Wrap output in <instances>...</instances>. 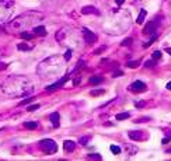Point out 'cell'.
Returning a JSON list of instances; mask_svg holds the SVG:
<instances>
[{"mask_svg": "<svg viewBox=\"0 0 171 161\" xmlns=\"http://www.w3.org/2000/svg\"><path fill=\"white\" fill-rule=\"evenodd\" d=\"M168 153H171V148H168Z\"/></svg>", "mask_w": 171, "mask_h": 161, "instance_id": "b9f144b4", "label": "cell"}, {"mask_svg": "<svg viewBox=\"0 0 171 161\" xmlns=\"http://www.w3.org/2000/svg\"><path fill=\"white\" fill-rule=\"evenodd\" d=\"M82 13L83 14H98V10L95 7H93V6H84L82 9Z\"/></svg>", "mask_w": 171, "mask_h": 161, "instance_id": "9c48e42d", "label": "cell"}, {"mask_svg": "<svg viewBox=\"0 0 171 161\" xmlns=\"http://www.w3.org/2000/svg\"><path fill=\"white\" fill-rule=\"evenodd\" d=\"M83 36H84V41L87 44H94L97 41V35L94 32H91L90 30H87V28L83 30Z\"/></svg>", "mask_w": 171, "mask_h": 161, "instance_id": "277c9868", "label": "cell"}, {"mask_svg": "<svg viewBox=\"0 0 171 161\" xmlns=\"http://www.w3.org/2000/svg\"><path fill=\"white\" fill-rule=\"evenodd\" d=\"M39 147H41V150L45 154H53L58 150V146L55 143V140H52V139H44V140H41Z\"/></svg>", "mask_w": 171, "mask_h": 161, "instance_id": "3957f363", "label": "cell"}, {"mask_svg": "<svg viewBox=\"0 0 171 161\" xmlns=\"http://www.w3.org/2000/svg\"><path fill=\"white\" fill-rule=\"evenodd\" d=\"M103 83V77H91L90 79V84H101Z\"/></svg>", "mask_w": 171, "mask_h": 161, "instance_id": "d6986e66", "label": "cell"}, {"mask_svg": "<svg viewBox=\"0 0 171 161\" xmlns=\"http://www.w3.org/2000/svg\"><path fill=\"white\" fill-rule=\"evenodd\" d=\"M34 32L35 35H46V28L42 27V25H38V27L34 28Z\"/></svg>", "mask_w": 171, "mask_h": 161, "instance_id": "7c38bea8", "label": "cell"}, {"mask_svg": "<svg viewBox=\"0 0 171 161\" xmlns=\"http://www.w3.org/2000/svg\"><path fill=\"white\" fill-rule=\"evenodd\" d=\"M32 99H34L32 97H30V98H25L24 101H21V102H20V105H25V104H30V102H31Z\"/></svg>", "mask_w": 171, "mask_h": 161, "instance_id": "d4e9b609", "label": "cell"}, {"mask_svg": "<svg viewBox=\"0 0 171 161\" xmlns=\"http://www.w3.org/2000/svg\"><path fill=\"white\" fill-rule=\"evenodd\" d=\"M170 140H171V137H170V136H167L166 139H163V143H164V144H167V143H168Z\"/></svg>", "mask_w": 171, "mask_h": 161, "instance_id": "836d02e7", "label": "cell"}, {"mask_svg": "<svg viewBox=\"0 0 171 161\" xmlns=\"http://www.w3.org/2000/svg\"><path fill=\"white\" fill-rule=\"evenodd\" d=\"M41 13H36V11H30V13H25L23 16L17 17L13 23H11V27L13 28H18V30H24L30 25H34L36 21H39L42 18Z\"/></svg>", "mask_w": 171, "mask_h": 161, "instance_id": "7a4b0ae2", "label": "cell"}, {"mask_svg": "<svg viewBox=\"0 0 171 161\" xmlns=\"http://www.w3.org/2000/svg\"><path fill=\"white\" fill-rule=\"evenodd\" d=\"M123 46H128V45H132V38H126L123 42H122Z\"/></svg>", "mask_w": 171, "mask_h": 161, "instance_id": "cb8c5ba5", "label": "cell"}, {"mask_svg": "<svg viewBox=\"0 0 171 161\" xmlns=\"http://www.w3.org/2000/svg\"><path fill=\"white\" fill-rule=\"evenodd\" d=\"M68 81V76H65L63 79H60L59 81H56V83H53V84H51L49 87H46V90L48 91H53V90H58L59 87H62V85H65V83Z\"/></svg>", "mask_w": 171, "mask_h": 161, "instance_id": "ba28073f", "label": "cell"}, {"mask_svg": "<svg viewBox=\"0 0 171 161\" xmlns=\"http://www.w3.org/2000/svg\"><path fill=\"white\" fill-rule=\"evenodd\" d=\"M56 38H58V41H60L62 38H65V34H63V31L60 30V31L58 32V35H56Z\"/></svg>", "mask_w": 171, "mask_h": 161, "instance_id": "4316f807", "label": "cell"}, {"mask_svg": "<svg viewBox=\"0 0 171 161\" xmlns=\"http://www.w3.org/2000/svg\"><path fill=\"white\" fill-rule=\"evenodd\" d=\"M20 36H21L23 39H25V41H31V39H32V34H28V32H24V31L20 34Z\"/></svg>", "mask_w": 171, "mask_h": 161, "instance_id": "ac0fdd59", "label": "cell"}, {"mask_svg": "<svg viewBox=\"0 0 171 161\" xmlns=\"http://www.w3.org/2000/svg\"><path fill=\"white\" fill-rule=\"evenodd\" d=\"M167 90H170V91H171V81H170V83H167Z\"/></svg>", "mask_w": 171, "mask_h": 161, "instance_id": "f35d334b", "label": "cell"}, {"mask_svg": "<svg viewBox=\"0 0 171 161\" xmlns=\"http://www.w3.org/2000/svg\"><path fill=\"white\" fill-rule=\"evenodd\" d=\"M115 1H117V3H118V4H122V3H123V1H125V0H115Z\"/></svg>", "mask_w": 171, "mask_h": 161, "instance_id": "ab89813d", "label": "cell"}, {"mask_svg": "<svg viewBox=\"0 0 171 161\" xmlns=\"http://www.w3.org/2000/svg\"><path fill=\"white\" fill-rule=\"evenodd\" d=\"M70 58H72V50H66V53H65V59L69 60Z\"/></svg>", "mask_w": 171, "mask_h": 161, "instance_id": "f1b7e54d", "label": "cell"}, {"mask_svg": "<svg viewBox=\"0 0 171 161\" xmlns=\"http://www.w3.org/2000/svg\"><path fill=\"white\" fill-rule=\"evenodd\" d=\"M3 69H6V64H4V63H0V70H3Z\"/></svg>", "mask_w": 171, "mask_h": 161, "instance_id": "74e56055", "label": "cell"}, {"mask_svg": "<svg viewBox=\"0 0 171 161\" xmlns=\"http://www.w3.org/2000/svg\"><path fill=\"white\" fill-rule=\"evenodd\" d=\"M157 25H158V23H157V21H150L149 24H146V25H144V28H143V34H144V35L152 34L153 31H156Z\"/></svg>", "mask_w": 171, "mask_h": 161, "instance_id": "52a82bcc", "label": "cell"}, {"mask_svg": "<svg viewBox=\"0 0 171 161\" xmlns=\"http://www.w3.org/2000/svg\"><path fill=\"white\" fill-rule=\"evenodd\" d=\"M38 107H39L38 104H34V105H30V107H28V112H34L35 109H38Z\"/></svg>", "mask_w": 171, "mask_h": 161, "instance_id": "484cf974", "label": "cell"}, {"mask_svg": "<svg viewBox=\"0 0 171 161\" xmlns=\"http://www.w3.org/2000/svg\"><path fill=\"white\" fill-rule=\"evenodd\" d=\"M122 74H123V73H122V72H115V73H114V76H112V77H121V76H122Z\"/></svg>", "mask_w": 171, "mask_h": 161, "instance_id": "d6a6232c", "label": "cell"}, {"mask_svg": "<svg viewBox=\"0 0 171 161\" xmlns=\"http://www.w3.org/2000/svg\"><path fill=\"white\" fill-rule=\"evenodd\" d=\"M1 90L7 95H24L31 90V81L24 76H11L4 80Z\"/></svg>", "mask_w": 171, "mask_h": 161, "instance_id": "6da1fadb", "label": "cell"}, {"mask_svg": "<svg viewBox=\"0 0 171 161\" xmlns=\"http://www.w3.org/2000/svg\"><path fill=\"white\" fill-rule=\"evenodd\" d=\"M88 142H90V136H87V137H82V139H80V143H82L83 146L88 144Z\"/></svg>", "mask_w": 171, "mask_h": 161, "instance_id": "603a6c76", "label": "cell"}, {"mask_svg": "<svg viewBox=\"0 0 171 161\" xmlns=\"http://www.w3.org/2000/svg\"><path fill=\"white\" fill-rule=\"evenodd\" d=\"M31 48H32V46H31V45H28V44H18V45H17L18 50H30Z\"/></svg>", "mask_w": 171, "mask_h": 161, "instance_id": "e0dca14e", "label": "cell"}, {"mask_svg": "<svg viewBox=\"0 0 171 161\" xmlns=\"http://www.w3.org/2000/svg\"><path fill=\"white\" fill-rule=\"evenodd\" d=\"M154 60H147V62H146V66H147V67H152V66H154Z\"/></svg>", "mask_w": 171, "mask_h": 161, "instance_id": "4dcf8cb0", "label": "cell"}, {"mask_svg": "<svg viewBox=\"0 0 171 161\" xmlns=\"http://www.w3.org/2000/svg\"><path fill=\"white\" fill-rule=\"evenodd\" d=\"M146 14H147V13H146V10H142V11H140V14H139V17H137V20H136L137 24H142V23L144 21V17H146Z\"/></svg>", "mask_w": 171, "mask_h": 161, "instance_id": "2e32d148", "label": "cell"}, {"mask_svg": "<svg viewBox=\"0 0 171 161\" xmlns=\"http://www.w3.org/2000/svg\"><path fill=\"white\" fill-rule=\"evenodd\" d=\"M59 118H60V116H59V113H58V112H53L51 115V122L53 123V126H55V128H58V126H59Z\"/></svg>", "mask_w": 171, "mask_h": 161, "instance_id": "8fae6325", "label": "cell"}, {"mask_svg": "<svg viewBox=\"0 0 171 161\" xmlns=\"http://www.w3.org/2000/svg\"><path fill=\"white\" fill-rule=\"evenodd\" d=\"M129 116H131V113H129V112L118 113V115H117V121H125V119H128Z\"/></svg>", "mask_w": 171, "mask_h": 161, "instance_id": "5bb4252c", "label": "cell"}, {"mask_svg": "<svg viewBox=\"0 0 171 161\" xmlns=\"http://www.w3.org/2000/svg\"><path fill=\"white\" fill-rule=\"evenodd\" d=\"M128 136H129V139H132V140H143V139H146L147 136L146 134H143V132L142 130H131L129 133H128Z\"/></svg>", "mask_w": 171, "mask_h": 161, "instance_id": "5b68a950", "label": "cell"}, {"mask_svg": "<svg viewBox=\"0 0 171 161\" xmlns=\"http://www.w3.org/2000/svg\"><path fill=\"white\" fill-rule=\"evenodd\" d=\"M131 90L135 91V93H142V91H146V84L143 81H133L131 84Z\"/></svg>", "mask_w": 171, "mask_h": 161, "instance_id": "8992f818", "label": "cell"}, {"mask_svg": "<svg viewBox=\"0 0 171 161\" xmlns=\"http://www.w3.org/2000/svg\"><path fill=\"white\" fill-rule=\"evenodd\" d=\"M80 83V79H77V80H73V85H77Z\"/></svg>", "mask_w": 171, "mask_h": 161, "instance_id": "8d00e7d4", "label": "cell"}, {"mask_svg": "<svg viewBox=\"0 0 171 161\" xmlns=\"http://www.w3.org/2000/svg\"><path fill=\"white\" fill-rule=\"evenodd\" d=\"M144 104H146V102H143V101H142V102H136V107H137V108H140V107H144Z\"/></svg>", "mask_w": 171, "mask_h": 161, "instance_id": "e575fe53", "label": "cell"}, {"mask_svg": "<svg viewBox=\"0 0 171 161\" xmlns=\"http://www.w3.org/2000/svg\"><path fill=\"white\" fill-rule=\"evenodd\" d=\"M104 49H105V46H103V48H100V49H97V50H94V53L97 55V53H100V52H103Z\"/></svg>", "mask_w": 171, "mask_h": 161, "instance_id": "d590c367", "label": "cell"}, {"mask_svg": "<svg viewBox=\"0 0 171 161\" xmlns=\"http://www.w3.org/2000/svg\"><path fill=\"white\" fill-rule=\"evenodd\" d=\"M111 151H112L114 154H119V153H121V147H118V146H111Z\"/></svg>", "mask_w": 171, "mask_h": 161, "instance_id": "7402d4cb", "label": "cell"}, {"mask_svg": "<svg viewBox=\"0 0 171 161\" xmlns=\"http://www.w3.org/2000/svg\"><path fill=\"white\" fill-rule=\"evenodd\" d=\"M24 128L34 130V129L38 128V123H36V122H25V123H24Z\"/></svg>", "mask_w": 171, "mask_h": 161, "instance_id": "9a60e30c", "label": "cell"}, {"mask_svg": "<svg viewBox=\"0 0 171 161\" xmlns=\"http://www.w3.org/2000/svg\"><path fill=\"white\" fill-rule=\"evenodd\" d=\"M101 94H104L103 90H101V91H95V90H94V91H91V95H101Z\"/></svg>", "mask_w": 171, "mask_h": 161, "instance_id": "f546056e", "label": "cell"}, {"mask_svg": "<svg viewBox=\"0 0 171 161\" xmlns=\"http://www.w3.org/2000/svg\"><path fill=\"white\" fill-rule=\"evenodd\" d=\"M136 122H139V123H140V122H149V118H139Z\"/></svg>", "mask_w": 171, "mask_h": 161, "instance_id": "1f68e13d", "label": "cell"}, {"mask_svg": "<svg viewBox=\"0 0 171 161\" xmlns=\"http://www.w3.org/2000/svg\"><path fill=\"white\" fill-rule=\"evenodd\" d=\"M153 58L154 59H160V58H161V52H160V50H156L153 53Z\"/></svg>", "mask_w": 171, "mask_h": 161, "instance_id": "83f0119b", "label": "cell"}, {"mask_svg": "<svg viewBox=\"0 0 171 161\" xmlns=\"http://www.w3.org/2000/svg\"><path fill=\"white\" fill-rule=\"evenodd\" d=\"M139 64H140V63H139L137 60H135V62H128V64H126V66H128L129 69H136Z\"/></svg>", "mask_w": 171, "mask_h": 161, "instance_id": "ffe728a7", "label": "cell"}, {"mask_svg": "<svg viewBox=\"0 0 171 161\" xmlns=\"http://www.w3.org/2000/svg\"><path fill=\"white\" fill-rule=\"evenodd\" d=\"M13 4H14L13 0H0V6H3V7H9V9H11Z\"/></svg>", "mask_w": 171, "mask_h": 161, "instance_id": "4fadbf2b", "label": "cell"}, {"mask_svg": "<svg viewBox=\"0 0 171 161\" xmlns=\"http://www.w3.org/2000/svg\"><path fill=\"white\" fill-rule=\"evenodd\" d=\"M74 147H76V143L72 142V140H65V142H63V148H65L66 151H73Z\"/></svg>", "mask_w": 171, "mask_h": 161, "instance_id": "30bf717a", "label": "cell"}, {"mask_svg": "<svg viewBox=\"0 0 171 161\" xmlns=\"http://www.w3.org/2000/svg\"><path fill=\"white\" fill-rule=\"evenodd\" d=\"M87 158L88 160H101V156L100 154H88Z\"/></svg>", "mask_w": 171, "mask_h": 161, "instance_id": "44dd1931", "label": "cell"}, {"mask_svg": "<svg viewBox=\"0 0 171 161\" xmlns=\"http://www.w3.org/2000/svg\"><path fill=\"white\" fill-rule=\"evenodd\" d=\"M166 52H167V53H170V55H171V48H167V49H166Z\"/></svg>", "mask_w": 171, "mask_h": 161, "instance_id": "60d3db41", "label": "cell"}]
</instances>
